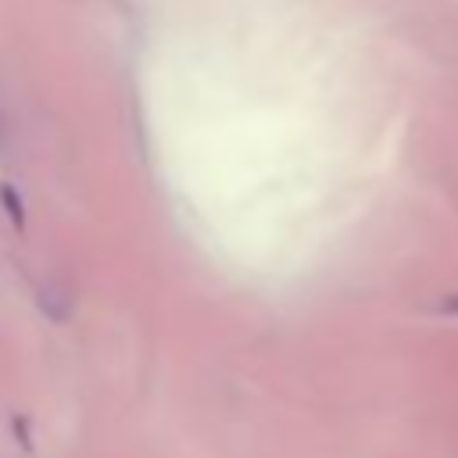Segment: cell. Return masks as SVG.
<instances>
[{"label": "cell", "mask_w": 458, "mask_h": 458, "mask_svg": "<svg viewBox=\"0 0 458 458\" xmlns=\"http://www.w3.org/2000/svg\"><path fill=\"white\" fill-rule=\"evenodd\" d=\"M444 308H447V311H458V297H447V301H444Z\"/></svg>", "instance_id": "1"}, {"label": "cell", "mask_w": 458, "mask_h": 458, "mask_svg": "<svg viewBox=\"0 0 458 458\" xmlns=\"http://www.w3.org/2000/svg\"><path fill=\"white\" fill-rule=\"evenodd\" d=\"M0 136H4V118H0Z\"/></svg>", "instance_id": "2"}]
</instances>
